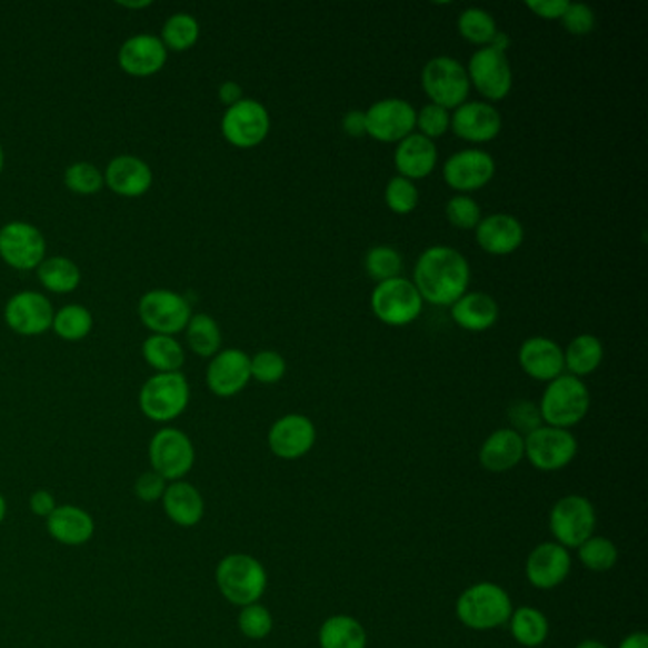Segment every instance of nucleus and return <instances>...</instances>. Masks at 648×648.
<instances>
[{"label": "nucleus", "mask_w": 648, "mask_h": 648, "mask_svg": "<svg viewBox=\"0 0 648 648\" xmlns=\"http://www.w3.org/2000/svg\"><path fill=\"white\" fill-rule=\"evenodd\" d=\"M605 358V347L596 335H578L564 350L565 371L572 377H588L599 369Z\"/></svg>", "instance_id": "31"}, {"label": "nucleus", "mask_w": 648, "mask_h": 648, "mask_svg": "<svg viewBox=\"0 0 648 648\" xmlns=\"http://www.w3.org/2000/svg\"><path fill=\"white\" fill-rule=\"evenodd\" d=\"M525 459V438L511 428H500L479 447V465L492 473H505Z\"/></svg>", "instance_id": "26"}, {"label": "nucleus", "mask_w": 648, "mask_h": 648, "mask_svg": "<svg viewBox=\"0 0 648 648\" xmlns=\"http://www.w3.org/2000/svg\"><path fill=\"white\" fill-rule=\"evenodd\" d=\"M510 634L514 641L527 648L542 647L548 636H550V622L542 610L535 607H519L511 612Z\"/></svg>", "instance_id": "33"}, {"label": "nucleus", "mask_w": 648, "mask_h": 648, "mask_svg": "<svg viewBox=\"0 0 648 648\" xmlns=\"http://www.w3.org/2000/svg\"><path fill=\"white\" fill-rule=\"evenodd\" d=\"M508 420H510L508 428H511L514 432H518L519 436H524V438L544 425L542 415H540L537 403L527 400L514 401L508 407Z\"/></svg>", "instance_id": "48"}, {"label": "nucleus", "mask_w": 648, "mask_h": 648, "mask_svg": "<svg viewBox=\"0 0 648 648\" xmlns=\"http://www.w3.org/2000/svg\"><path fill=\"white\" fill-rule=\"evenodd\" d=\"M242 86L235 82V80H227L223 84L219 86V99H221V103L229 107L236 106L238 101H242Z\"/></svg>", "instance_id": "54"}, {"label": "nucleus", "mask_w": 648, "mask_h": 648, "mask_svg": "<svg viewBox=\"0 0 648 648\" xmlns=\"http://www.w3.org/2000/svg\"><path fill=\"white\" fill-rule=\"evenodd\" d=\"M415 130L420 136H425L430 141L443 138L447 131L451 130V111H447L443 107L433 106V103H426L417 111L415 118Z\"/></svg>", "instance_id": "46"}, {"label": "nucleus", "mask_w": 648, "mask_h": 648, "mask_svg": "<svg viewBox=\"0 0 648 648\" xmlns=\"http://www.w3.org/2000/svg\"><path fill=\"white\" fill-rule=\"evenodd\" d=\"M320 648H367V631L353 616H329L318 631Z\"/></svg>", "instance_id": "32"}, {"label": "nucleus", "mask_w": 648, "mask_h": 648, "mask_svg": "<svg viewBox=\"0 0 648 648\" xmlns=\"http://www.w3.org/2000/svg\"><path fill=\"white\" fill-rule=\"evenodd\" d=\"M44 236L33 225L13 221L0 229V257L13 269H34L44 261Z\"/></svg>", "instance_id": "16"}, {"label": "nucleus", "mask_w": 648, "mask_h": 648, "mask_svg": "<svg viewBox=\"0 0 648 648\" xmlns=\"http://www.w3.org/2000/svg\"><path fill=\"white\" fill-rule=\"evenodd\" d=\"M597 514L594 505L582 495L559 498L550 511V530L554 542L567 550L582 546L596 532Z\"/></svg>", "instance_id": "7"}, {"label": "nucleus", "mask_w": 648, "mask_h": 648, "mask_svg": "<svg viewBox=\"0 0 648 648\" xmlns=\"http://www.w3.org/2000/svg\"><path fill=\"white\" fill-rule=\"evenodd\" d=\"M39 280L53 293H71L79 288L80 269L67 257H50L39 265Z\"/></svg>", "instance_id": "35"}, {"label": "nucleus", "mask_w": 648, "mask_h": 648, "mask_svg": "<svg viewBox=\"0 0 648 648\" xmlns=\"http://www.w3.org/2000/svg\"><path fill=\"white\" fill-rule=\"evenodd\" d=\"M249 371L251 379H256L261 385H276L283 379L288 371V363L282 353L276 350H261L253 358H249Z\"/></svg>", "instance_id": "43"}, {"label": "nucleus", "mask_w": 648, "mask_h": 648, "mask_svg": "<svg viewBox=\"0 0 648 648\" xmlns=\"http://www.w3.org/2000/svg\"><path fill=\"white\" fill-rule=\"evenodd\" d=\"M591 396L582 379L572 375H559L550 380L538 403L542 422L554 428L570 430L588 417Z\"/></svg>", "instance_id": "4"}, {"label": "nucleus", "mask_w": 648, "mask_h": 648, "mask_svg": "<svg viewBox=\"0 0 648 648\" xmlns=\"http://www.w3.org/2000/svg\"><path fill=\"white\" fill-rule=\"evenodd\" d=\"M466 72L470 86L487 99V103L502 101L510 96L514 72L506 53L498 52L491 47L479 48L468 61Z\"/></svg>", "instance_id": "11"}, {"label": "nucleus", "mask_w": 648, "mask_h": 648, "mask_svg": "<svg viewBox=\"0 0 648 648\" xmlns=\"http://www.w3.org/2000/svg\"><path fill=\"white\" fill-rule=\"evenodd\" d=\"M66 185L77 195H93L106 185V177L90 162H74L66 170Z\"/></svg>", "instance_id": "47"}, {"label": "nucleus", "mask_w": 648, "mask_h": 648, "mask_svg": "<svg viewBox=\"0 0 648 648\" xmlns=\"http://www.w3.org/2000/svg\"><path fill=\"white\" fill-rule=\"evenodd\" d=\"M417 109L400 98L380 99L366 111L367 136L379 143H400L415 133Z\"/></svg>", "instance_id": "13"}, {"label": "nucleus", "mask_w": 648, "mask_h": 648, "mask_svg": "<svg viewBox=\"0 0 648 648\" xmlns=\"http://www.w3.org/2000/svg\"><path fill=\"white\" fill-rule=\"evenodd\" d=\"M393 166L398 170V176L411 181L425 179L438 166V144L415 131L396 147Z\"/></svg>", "instance_id": "25"}, {"label": "nucleus", "mask_w": 648, "mask_h": 648, "mask_svg": "<svg viewBox=\"0 0 648 648\" xmlns=\"http://www.w3.org/2000/svg\"><path fill=\"white\" fill-rule=\"evenodd\" d=\"M342 130L353 139L367 136L366 111L347 112L342 118Z\"/></svg>", "instance_id": "53"}, {"label": "nucleus", "mask_w": 648, "mask_h": 648, "mask_svg": "<svg viewBox=\"0 0 648 648\" xmlns=\"http://www.w3.org/2000/svg\"><path fill=\"white\" fill-rule=\"evenodd\" d=\"M385 202H387L388 210L393 211L396 216H409L419 206V187L406 177H392L385 189Z\"/></svg>", "instance_id": "42"}, {"label": "nucleus", "mask_w": 648, "mask_h": 648, "mask_svg": "<svg viewBox=\"0 0 648 648\" xmlns=\"http://www.w3.org/2000/svg\"><path fill=\"white\" fill-rule=\"evenodd\" d=\"M187 341L192 352L202 356V358H213L221 350V329L217 321L208 315L190 316L187 323Z\"/></svg>", "instance_id": "36"}, {"label": "nucleus", "mask_w": 648, "mask_h": 648, "mask_svg": "<svg viewBox=\"0 0 648 648\" xmlns=\"http://www.w3.org/2000/svg\"><path fill=\"white\" fill-rule=\"evenodd\" d=\"M577 648H609L605 642L597 641V639H584L578 642Z\"/></svg>", "instance_id": "57"}, {"label": "nucleus", "mask_w": 648, "mask_h": 648, "mask_svg": "<svg viewBox=\"0 0 648 648\" xmlns=\"http://www.w3.org/2000/svg\"><path fill=\"white\" fill-rule=\"evenodd\" d=\"M189 382L183 373H158L144 382L139 392V407L154 422H170L187 409Z\"/></svg>", "instance_id": "8"}, {"label": "nucleus", "mask_w": 648, "mask_h": 648, "mask_svg": "<svg viewBox=\"0 0 648 648\" xmlns=\"http://www.w3.org/2000/svg\"><path fill=\"white\" fill-rule=\"evenodd\" d=\"M238 628L242 631L243 637L253 639V641H261L265 637L270 636V631L275 628V620L270 610L261 605V602H253L248 607H242L240 615H238Z\"/></svg>", "instance_id": "44"}, {"label": "nucleus", "mask_w": 648, "mask_h": 648, "mask_svg": "<svg viewBox=\"0 0 648 648\" xmlns=\"http://www.w3.org/2000/svg\"><path fill=\"white\" fill-rule=\"evenodd\" d=\"M93 318L82 305H69L53 315L52 328L66 341H80L92 331Z\"/></svg>", "instance_id": "40"}, {"label": "nucleus", "mask_w": 648, "mask_h": 648, "mask_svg": "<svg viewBox=\"0 0 648 648\" xmlns=\"http://www.w3.org/2000/svg\"><path fill=\"white\" fill-rule=\"evenodd\" d=\"M425 301L411 280L398 276L388 282L377 283L371 293L375 318L390 328H406L422 315Z\"/></svg>", "instance_id": "6"}, {"label": "nucleus", "mask_w": 648, "mask_h": 648, "mask_svg": "<svg viewBox=\"0 0 648 648\" xmlns=\"http://www.w3.org/2000/svg\"><path fill=\"white\" fill-rule=\"evenodd\" d=\"M476 242L489 256H510L525 240L524 225L510 213H492L476 227Z\"/></svg>", "instance_id": "22"}, {"label": "nucleus", "mask_w": 648, "mask_h": 648, "mask_svg": "<svg viewBox=\"0 0 648 648\" xmlns=\"http://www.w3.org/2000/svg\"><path fill=\"white\" fill-rule=\"evenodd\" d=\"M447 221L459 230H476L483 219V211L470 195H457L446 203Z\"/></svg>", "instance_id": "45"}, {"label": "nucleus", "mask_w": 648, "mask_h": 648, "mask_svg": "<svg viewBox=\"0 0 648 648\" xmlns=\"http://www.w3.org/2000/svg\"><path fill=\"white\" fill-rule=\"evenodd\" d=\"M4 518H7V500L0 495V525H2Z\"/></svg>", "instance_id": "59"}, {"label": "nucleus", "mask_w": 648, "mask_h": 648, "mask_svg": "<svg viewBox=\"0 0 648 648\" xmlns=\"http://www.w3.org/2000/svg\"><path fill=\"white\" fill-rule=\"evenodd\" d=\"M578 441L570 430L542 425L525 436V457L540 471H559L575 460Z\"/></svg>", "instance_id": "9"}, {"label": "nucleus", "mask_w": 648, "mask_h": 648, "mask_svg": "<svg viewBox=\"0 0 648 648\" xmlns=\"http://www.w3.org/2000/svg\"><path fill=\"white\" fill-rule=\"evenodd\" d=\"M457 618L473 631H489L505 626L514 612L511 597L495 582L471 584L457 599Z\"/></svg>", "instance_id": "2"}, {"label": "nucleus", "mask_w": 648, "mask_h": 648, "mask_svg": "<svg viewBox=\"0 0 648 648\" xmlns=\"http://www.w3.org/2000/svg\"><path fill=\"white\" fill-rule=\"evenodd\" d=\"M4 320L16 333L27 337L44 333L52 328V302L37 291H21L7 302Z\"/></svg>", "instance_id": "20"}, {"label": "nucleus", "mask_w": 648, "mask_h": 648, "mask_svg": "<svg viewBox=\"0 0 648 648\" xmlns=\"http://www.w3.org/2000/svg\"><path fill=\"white\" fill-rule=\"evenodd\" d=\"M451 318L460 329L479 333L491 329L498 321L500 308L489 293L468 291L459 301L451 305Z\"/></svg>", "instance_id": "29"}, {"label": "nucleus", "mask_w": 648, "mask_h": 648, "mask_svg": "<svg viewBox=\"0 0 648 648\" xmlns=\"http://www.w3.org/2000/svg\"><path fill=\"white\" fill-rule=\"evenodd\" d=\"M221 131L238 149H253L269 138V111L256 99H242L225 111Z\"/></svg>", "instance_id": "12"}, {"label": "nucleus", "mask_w": 648, "mask_h": 648, "mask_svg": "<svg viewBox=\"0 0 648 648\" xmlns=\"http://www.w3.org/2000/svg\"><path fill=\"white\" fill-rule=\"evenodd\" d=\"M451 130L468 143H491L502 130V114L487 101H466L451 112Z\"/></svg>", "instance_id": "18"}, {"label": "nucleus", "mask_w": 648, "mask_h": 648, "mask_svg": "<svg viewBox=\"0 0 648 648\" xmlns=\"http://www.w3.org/2000/svg\"><path fill=\"white\" fill-rule=\"evenodd\" d=\"M420 82L430 103L443 107L447 111H455L470 96L471 86L466 67L451 56H438L426 61Z\"/></svg>", "instance_id": "5"}, {"label": "nucleus", "mask_w": 648, "mask_h": 648, "mask_svg": "<svg viewBox=\"0 0 648 648\" xmlns=\"http://www.w3.org/2000/svg\"><path fill=\"white\" fill-rule=\"evenodd\" d=\"M29 506H31V511H33L34 516L47 519L50 518L52 511L58 508L52 492L44 491V489L34 491L33 495H31V498H29Z\"/></svg>", "instance_id": "52"}, {"label": "nucleus", "mask_w": 648, "mask_h": 648, "mask_svg": "<svg viewBox=\"0 0 648 648\" xmlns=\"http://www.w3.org/2000/svg\"><path fill=\"white\" fill-rule=\"evenodd\" d=\"M569 4L567 0H529L527 8L540 20L561 21Z\"/></svg>", "instance_id": "51"}, {"label": "nucleus", "mask_w": 648, "mask_h": 648, "mask_svg": "<svg viewBox=\"0 0 648 648\" xmlns=\"http://www.w3.org/2000/svg\"><path fill=\"white\" fill-rule=\"evenodd\" d=\"M572 557L569 550L557 542L538 544L525 561V577L532 588L556 589L569 578Z\"/></svg>", "instance_id": "19"}, {"label": "nucleus", "mask_w": 648, "mask_h": 648, "mask_svg": "<svg viewBox=\"0 0 648 648\" xmlns=\"http://www.w3.org/2000/svg\"><path fill=\"white\" fill-rule=\"evenodd\" d=\"M166 481L162 476H158L157 471H144L143 476H139L136 481V497L143 502H157L165 497Z\"/></svg>", "instance_id": "50"}, {"label": "nucleus", "mask_w": 648, "mask_h": 648, "mask_svg": "<svg viewBox=\"0 0 648 648\" xmlns=\"http://www.w3.org/2000/svg\"><path fill=\"white\" fill-rule=\"evenodd\" d=\"M577 550L580 564L591 572H609L610 569H615L620 557L616 544L610 538L596 535L588 538L582 546H578Z\"/></svg>", "instance_id": "38"}, {"label": "nucleus", "mask_w": 648, "mask_h": 648, "mask_svg": "<svg viewBox=\"0 0 648 648\" xmlns=\"http://www.w3.org/2000/svg\"><path fill=\"white\" fill-rule=\"evenodd\" d=\"M470 262L457 249L432 246L420 253L412 269L415 288L422 301L451 307L470 288Z\"/></svg>", "instance_id": "1"}, {"label": "nucleus", "mask_w": 648, "mask_h": 648, "mask_svg": "<svg viewBox=\"0 0 648 648\" xmlns=\"http://www.w3.org/2000/svg\"><path fill=\"white\" fill-rule=\"evenodd\" d=\"M561 23H564L567 33L575 34V37H586V34L594 33V29H596V12L588 4L570 2L567 12L561 18Z\"/></svg>", "instance_id": "49"}, {"label": "nucleus", "mask_w": 648, "mask_h": 648, "mask_svg": "<svg viewBox=\"0 0 648 648\" xmlns=\"http://www.w3.org/2000/svg\"><path fill=\"white\" fill-rule=\"evenodd\" d=\"M106 183L120 197H141L151 189L152 171L141 158L122 154L112 158L106 171Z\"/></svg>", "instance_id": "27"}, {"label": "nucleus", "mask_w": 648, "mask_h": 648, "mask_svg": "<svg viewBox=\"0 0 648 648\" xmlns=\"http://www.w3.org/2000/svg\"><path fill=\"white\" fill-rule=\"evenodd\" d=\"M143 358L158 373H177L185 363L183 347L170 335H151L143 342Z\"/></svg>", "instance_id": "34"}, {"label": "nucleus", "mask_w": 648, "mask_h": 648, "mask_svg": "<svg viewBox=\"0 0 648 648\" xmlns=\"http://www.w3.org/2000/svg\"><path fill=\"white\" fill-rule=\"evenodd\" d=\"M489 47L495 48V50H498V52L506 53L508 52V48L511 47L510 37H508L506 33H502V31H498L497 37L492 39V42L489 44Z\"/></svg>", "instance_id": "56"}, {"label": "nucleus", "mask_w": 648, "mask_h": 648, "mask_svg": "<svg viewBox=\"0 0 648 648\" xmlns=\"http://www.w3.org/2000/svg\"><path fill=\"white\" fill-rule=\"evenodd\" d=\"M519 367L530 379L550 382L565 373L564 348L548 337H530L519 347Z\"/></svg>", "instance_id": "23"}, {"label": "nucleus", "mask_w": 648, "mask_h": 648, "mask_svg": "<svg viewBox=\"0 0 648 648\" xmlns=\"http://www.w3.org/2000/svg\"><path fill=\"white\" fill-rule=\"evenodd\" d=\"M190 305L183 295L170 289H152L139 301V318L157 335H173L183 331L189 323Z\"/></svg>", "instance_id": "14"}, {"label": "nucleus", "mask_w": 648, "mask_h": 648, "mask_svg": "<svg viewBox=\"0 0 648 648\" xmlns=\"http://www.w3.org/2000/svg\"><path fill=\"white\" fill-rule=\"evenodd\" d=\"M2 166H4V151H2V144H0V171H2Z\"/></svg>", "instance_id": "60"}, {"label": "nucleus", "mask_w": 648, "mask_h": 648, "mask_svg": "<svg viewBox=\"0 0 648 648\" xmlns=\"http://www.w3.org/2000/svg\"><path fill=\"white\" fill-rule=\"evenodd\" d=\"M316 426L312 420L291 412L283 415L270 426L269 449L275 457L282 460L302 459L316 446Z\"/></svg>", "instance_id": "17"}, {"label": "nucleus", "mask_w": 648, "mask_h": 648, "mask_svg": "<svg viewBox=\"0 0 648 648\" xmlns=\"http://www.w3.org/2000/svg\"><path fill=\"white\" fill-rule=\"evenodd\" d=\"M47 529L53 540L63 546H84L96 532V524L88 511L79 506H58L47 519Z\"/></svg>", "instance_id": "28"}, {"label": "nucleus", "mask_w": 648, "mask_h": 648, "mask_svg": "<svg viewBox=\"0 0 648 648\" xmlns=\"http://www.w3.org/2000/svg\"><path fill=\"white\" fill-rule=\"evenodd\" d=\"M403 261L396 249L390 246H375L366 256V272L373 282L382 283L401 276Z\"/></svg>", "instance_id": "41"}, {"label": "nucleus", "mask_w": 648, "mask_h": 648, "mask_svg": "<svg viewBox=\"0 0 648 648\" xmlns=\"http://www.w3.org/2000/svg\"><path fill=\"white\" fill-rule=\"evenodd\" d=\"M198 37H200L198 21L190 13L179 12L173 13L170 20L166 21L160 40L166 50L170 48L176 52H185L197 44Z\"/></svg>", "instance_id": "39"}, {"label": "nucleus", "mask_w": 648, "mask_h": 648, "mask_svg": "<svg viewBox=\"0 0 648 648\" xmlns=\"http://www.w3.org/2000/svg\"><path fill=\"white\" fill-rule=\"evenodd\" d=\"M457 27L462 39L479 48L489 47L498 33L497 21L481 8H468L460 13Z\"/></svg>", "instance_id": "37"}, {"label": "nucleus", "mask_w": 648, "mask_h": 648, "mask_svg": "<svg viewBox=\"0 0 648 648\" xmlns=\"http://www.w3.org/2000/svg\"><path fill=\"white\" fill-rule=\"evenodd\" d=\"M126 8H144L151 7V0H143V2H120Z\"/></svg>", "instance_id": "58"}, {"label": "nucleus", "mask_w": 648, "mask_h": 648, "mask_svg": "<svg viewBox=\"0 0 648 648\" xmlns=\"http://www.w3.org/2000/svg\"><path fill=\"white\" fill-rule=\"evenodd\" d=\"M149 460L152 471L166 481H181L192 470L197 452L187 433L177 428H162L149 443Z\"/></svg>", "instance_id": "10"}, {"label": "nucleus", "mask_w": 648, "mask_h": 648, "mask_svg": "<svg viewBox=\"0 0 648 648\" xmlns=\"http://www.w3.org/2000/svg\"><path fill=\"white\" fill-rule=\"evenodd\" d=\"M216 582L227 601L236 607H248L259 602L265 596L269 586V575L256 557L248 554H230L217 565Z\"/></svg>", "instance_id": "3"}, {"label": "nucleus", "mask_w": 648, "mask_h": 648, "mask_svg": "<svg viewBox=\"0 0 648 648\" xmlns=\"http://www.w3.org/2000/svg\"><path fill=\"white\" fill-rule=\"evenodd\" d=\"M618 648H648V637L645 631H636V634H629L626 639H624Z\"/></svg>", "instance_id": "55"}, {"label": "nucleus", "mask_w": 648, "mask_h": 648, "mask_svg": "<svg viewBox=\"0 0 648 648\" xmlns=\"http://www.w3.org/2000/svg\"><path fill=\"white\" fill-rule=\"evenodd\" d=\"M162 508L173 524L185 527V529L200 524L203 511H206L202 495L195 485L187 483V481H171L166 487Z\"/></svg>", "instance_id": "30"}, {"label": "nucleus", "mask_w": 648, "mask_h": 648, "mask_svg": "<svg viewBox=\"0 0 648 648\" xmlns=\"http://www.w3.org/2000/svg\"><path fill=\"white\" fill-rule=\"evenodd\" d=\"M208 387L219 398H232L242 392L251 380L249 356L238 348L219 350L208 366Z\"/></svg>", "instance_id": "21"}, {"label": "nucleus", "mask_w": 648, "mask_h": 648, "mask_svg": "<svg viewBox=\"0 0 648 648\" xmlns=\"http://www.w3.org/2000/svg\"><path fill=\"white\" fill-rule=\"evenodd\" d=\"M497 173V162L481 149H465L447 158L443 165V181L459 195H470L491 183Z\"/></svg>", "instance_id": "15"}, {"label": "nucleus", "mask_w": 648, "mask_h": 648, "mask_svg": "<svg viewBox=\"0 0 648 648\" xmlns=\"http://www.w3.org/2000/svg\"><path fill=\"white\" fill-rule=\"evenodd\" d=\"M168 50L154 34H136L118 52V63L133 77H151L165 67Z\"/></svg>", "instance_id": "24"}]
</instances>
